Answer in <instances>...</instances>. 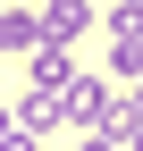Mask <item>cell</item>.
<instances>
[{
	"label": "cell",
	"instance_id": "obj_7",
	"mask_svg": "<svg viewBox=\"0 0 143 151\" xmlns=\"http://www.w3.org/2000/svg\"><path fill=\"white\" fill-rule=\"evenodd\" d=\"M101 25H110V42H118V34H143V0H110Z\"/></svg>",
	"mask_w": 143,
	"mask_h": 151
},
{
	"label": "cell",
	"instance_id": "obj_10",
	"mask_svg": "<svg viewBox=\"0 0 143 151\" xmlns=\"http://www.w3.org/2000/svg\"><path fill=\"white\" fill-rule=\"evenodd\" d=\"M9 126H17V109H0V134H9Z\"/></svg>",
	"mask_w": 143,
	"mask_h": 151
},
{
	"label": "cell",
	"instance_id": "obj_2",
	"mask_svg": "<svg viewBox=\"0 0 143 151\" xmlns=\"http://www.w3.org/2000/svg\"><path fill=\"white\" fill-rule=\"evenodd\" d=\"M76 34H93V0H42V42H76Z\"/></svg>",
	"mask_w": 143,
	"mask_h": 151
},
{
	"label": "cell",
	"instance_id": "obj_9",
	"mask_svg": "<svg viewBox=\"0 0 143 151\" xmlns=\"http://www.w3.org/2000/svg\"><path fill=\"white\" fill-rule=\"evenodd\" d=\"M126 109H135V118H143V84H126Z\"/></svg>",
	"mask_w": 143,
	"mask_h": 151
},
{
	"label": "cell",
	"instance_id": "obj_5",
	"mask_svg": "<svg viewBox=\"0 0 143 151\" xmlns=\"http://www.w3.org/2000/svg\"><path fill=\"white\" fill-rule=\"evenodd\" d=\"M42 42V17L34 9H0V50H34Z\"/></svg>",
	"mask_w": 143,
	"mask_h": 151
},
{
	"label": "cell",
	"instance_id": "obj_6",
	"mask_svg": "<svg viewBox=\"0 0 143 151\" xmlns=\"http://www.w3.org/2000/svg\"><path fill=\"white\" fill-rule=\"evenodd\" d=\"M110 67H118V84H143V34H118Z\"/></svg>",
	"mask_w": 143,
	"mask_h": 151
},
{
	"label": "cell",
	"instance_id": "obj_3",
	"mask_svg": "<svg viewBox=\"0 0 143 151\" xmlns=\"http://www.w3.org/2000/svg\"><path fill=\"white\" fill-rule=\"evenodd\" d=\"M17 126H34V134L67 126V92H42V84H25V92H17Z\"/></svg>",
	"mask_w": 143,
	"mask_h": 151
},
{
	"label": "cell",
	"instance_id": "obj_1",
	"mask_svg": "<svg viewBox=\"0 0 143 151\" xmlns=\"http://www.w3.org/2000/svg\"><path fill=\"white\" fill-rule=\"evenodd\" d=\"M118 118H126V101H118V84H110V76L67 84V126H76V134H110Z\"/></svg>",
	"mask_w": 143,
	"mask_h": 151
},
{
	"label": "cell",
	"instance_id": "obj_8",
	"mask_svg": "<svg viewBox=\"0 0 143 151\" xmlns=\"http://www.w3.org/2000/svg\"><path fill=\"white\" fill-rule=\"evenodd\" d=\"M0 151H42V134H34V126H9V134H0Z\"/></svg>",
	"mask_w": 143,
	"mask_h": 151
},
{
	"label": "cell",
	"instance_id": "obj_4",
	"mask_svg": "<svg viewBox=\"0 0 143 151\" xmlns=\"http://www.w3.org/2000/svg\"><path fill=\"white\" fill-rule=\"evenodd\" d=\"M25 84H42V92H67V84H76L67 50H59V42H34V76H25Z\"/></svg>",
	"mask_w": 143,
	"mask_h": 151
}]
</instances>
